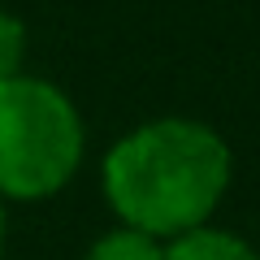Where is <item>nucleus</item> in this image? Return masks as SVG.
Wrapping results in <instances>:
<instances>
[{"label": "nucleus", "instance_id": "obj_1", "mask_svg": "<svg viewBox=\"0 0 260 260\" xmlns=\"http://www.w3.org/2000/svg\"><path fill=\"white\" fill-rule=\"evenodd\" d=\"M100 178L126 230L160 243L213 217L230 186V148L204 121L160 117L113 143Z\"/></svg>", "mask_w": 260, "mask_h": 260}, {"label": "nucleus", "instance_id": "obj_2", "mask_svg": "<svg viewBox=\"0 0 260 260\" xmlns=\"http://www.w3.org/2000/svg\"><path fill=\"white\" fill-rule=\"evenodd\" d=\"M83 165V121L44 78L0 83V200H48Z\"/></svg>", "mask_w": 260, "mask_h": 260}, {"label": "nucleus", "instance_id": "obj_3", "mask_svg": "<svg viewBox=\"0 0 260 260\" xmlns=\"http://www.w3.org/2000/svg\"><path fill=\"white\" fill-rule=\"evenodd\" d=\"M165 260H260V256L239 239V234L200 225V230H191V234H178L165 247Z\"/></svg>", "mask_w": 260, "mask_h": 260}, {"label": "nucleus", "instance_id": "obj_4", "mask_svg": "<svg viewBox=\"0 0 260 260\" xmlns=\"http://www.w3.org/2000/svg\"><path fill=\"white\" fill-rule=\"evenodd\" d=\"M83 260H165V247L156 239H148V234L121 225V230L104 234L100 243H91V251Z\"/></svg>", "mask_w": 260, "mask_h": 260}, {"label": "nucleus", "instance_id": "obj_5", "mask_svg": "<svg viewBox=\"0 0 260 260\" xmlns=\"http://www.w3.org/2000/svg\"><path fill=\"white\" fill-rule=\"evenodd\" d=\"M22 52H26V26L0 9V83L22 70Z\"/></svg>", "mask_w": 260, "mask_h": 260}, {"label": "nucleus", "instance_id": "obj_6", "mask_svg": "<svg viewBox=\"0 0 260 260\" xmlns=\"http://www.w3.org/2000/svg\"><path fill=\"white\" fill-rule=\"evenodd\" d=\"M0 247H5V204H0Z\"/></svg>", "mask_w": 260, "mask_h": 260}]
</instances>
